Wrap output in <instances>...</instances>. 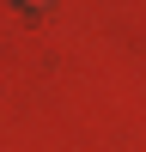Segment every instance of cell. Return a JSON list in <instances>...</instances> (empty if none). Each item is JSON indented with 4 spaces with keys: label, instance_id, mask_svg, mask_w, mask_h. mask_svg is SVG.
<instances>
[{
    "label": "cell",
    "instance_id": "6da1fadb",
    "mask_svg": "<svg viewBox=\"0 0 146 152\" xmlns=\"http://www.w3.org/2000/svg\"><path fill=\"white\" fill-rule=\"evenodd\" d=\"M18 6H24V12H43V6H55V0H18Z\"/></svg>",
    "mask_w": 146,
    "mask_h": 152
}]
</instances>
